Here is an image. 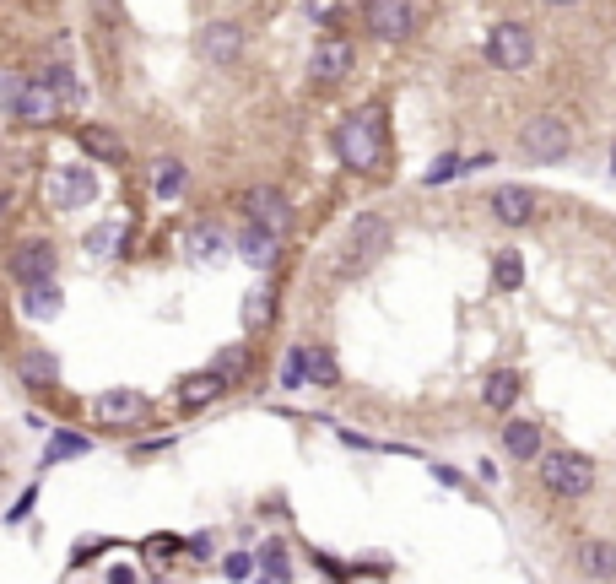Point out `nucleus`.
Returning <instances> with one entry per match:
<instances>
[{
    "mask_svg": "<svg viewBox=\"0 0 616 584\" xmlns=\"http://www.w3.org/2000/svg\"><path fill=\"white\" fill-rule=\"evenodd\" d=\"M384 152H390V125H384L379 109H357L336 125V157L357 174H379Z\"/></svg>",
    "mask_w": 616,
    "mask_h": 584,
    "instance_id": "1",
    "label": "nucleus"
},
{
    "mask_svg": "<svg viewBox=\"0 0 616 584\" xmlns=\"http://www.w3.org/2000/svg\"><path fill=\"white\" fill-rule=\"evenodd\" d=\"M0 103H6L11 119H22L33 130L55 125V114H60V98L49 92L44 76H0Z\"/></svg>",
    "mask_w": 616,
    "mask_h": 584,
    "instance_id": "2",
    "label": "nucleus"
},
{
    "mask_svg": "<svg viewBox=\"0 0 616 584\" xmlns=\"http://www.w3.org/2000/svg\"><path fill=\"white\" fill-rule=\"evenodd\" d=\"M390 222L384 217H352V228L341 238V276H363L373 260L390 249Z\"/></svg>",
    "mask_w": 616,
    "mask_h": 584,
    "instance_id": "3",
    "label": "nucleus"
},
{
    "mask_svg": "<svg viewBox=\"0 0 616 584\" xmlns=\"http://www.w3.org/2000/svg\"><path fill=\"white\" fill-rule=\"evenodd\" d=\"M541 487L552 498H584L595 487V466L579 449H552V455H541Z\"/></svg>",
    "mask_w": 616,
    "mask_h": 584,
    "instance_id": "4",
    "label": "nucleus"
},
{
    "mask_svg": "<svg viewBox=\"0 0 616 584\" xmlns=\"http://www.w3.org/2000/svg\"><path fill=\"white\" fill-rule=\"evenodd\" d=\"M568 146H573V130H568V119H557V114H535L530 125L519 130V152H525L530 163H562Z\"/></svg>",
    "mask_w": 616,
    "mask_h": 584,
    "instance_id": "5",
    "label": "nucleus"
},
{
    "mask_svg": "<svg viewBox=\"0 0 616 584\" xmlns=\"http://www.w3.org/2000/svg\"><path fill=\"white\" fill-rule=\"evenodd\" d=\"M44 190H49V201H55L60 211H82V206L98 201V179H92L87 163H65V168H55Z\"/></svg>",
    "mask_w": 616,
    "mask_h": 584,
    "instance_id": "6",
    "label": "nucleus"
},
{
    "mask_svg": "<svg viewBox=\"0 0 616 584\" xmlns=\"http://www.w3.org/2000/svg\"><path fill=\"white\" fill-rule=\"evenodd\" d=\"M487 60L498 65V71H525V65L535 60L530 28H519V22H498V28L487 33Z\"/></svg>",
    "mask_w": 616,
    "mask_h": 584,
    "instance_id": "7",
    "label": "nucleus"
},
{
    "mask_svg": "<svg viewBox=\"0 0 616 584\" xmlns=\"http://www.w3.org/2000/svg\"><path fill=\"white\" fill-rule=\"evenodd\" d=\"M352 65H357V49H352V38H341V33H325L314 44V55H308V71H314V82H346L352 76Z\"/></svg>",
    "mask_w": 616,
    "mask_h": 584,
    "instance_id": "8",
    "label": "nucleus"
},
{
    "mask_svg": "<svg viewBox=\"0 0 616 584\" xmlns=\"http://www.w3.org/2000/svg\"><path fill=\"white\" fill-rule=\"evenodd\" d=\"M55 265H60V249L49 244V238H28V244L11 249L6 271L17 276L22 287H28V282H49V276H55Z\"/></svg>",
    "mask_w": 616,
    "mask_h": 584,
    "instance_id": "9",
    "label": "nucleus"
},
{
    "mask_svg": "<svg viewBox=\"0 0 616 584\" xmlns=\"http://www.w3.org/2000/svg\"><path fill=\"white\" fill-rule=\"evenodd\" d=\"M368 33H379L384 44L411 38L417 33V6L411 0H368Z\"/></svg>",
    "mask_w": 616,
    "mask_h": 584,
    "instance_id": "10",
    "label": "nucleus"
},
{
    "mask_svg": "<svg viewBox=\"0 0 616 584\" xmlns=\"http://www.w3.org/2000/svg\"><path fill=\"white\" fill-rule=\"evenodd\" d=\"M244 211H249V222L254 228H265V233H287V222H292V206H287V195L276 190V184H254V190H244Z\"/></svg>",
    "mask_w": 616,
    "mask_h": 584,
    "instance_id": "11",
    "label": "nucleus"
},
{
    "mask_svg": "<svg viewBox=\"0 0 616 584\" xmlns=\"http://www.w3.org/2000/svg\"><path fill=\"white\" fill-rule=\"evenodd\" d=\"M195 49H200L206 65H233L244 55V28H238V22H206L200 38H195Z\"/></svg>",
    "mask_w": 616,
    "mask_h": 584,
    "instance_id": "12",
    "label": "nucleus"
},
{
    "mask_svg": "<svg viewBox=\"0 0 616 584\" xmlns=\"http://www.w3.org/2000/svg\"><path fill=\"white\" fill-rule=\"evenodd\" d=\"M92 417H98V422H114V428H125V422L146 417V395H141V390H103L98 401H92Z\"/></svg>",
    "mask_w": 616,
    "mask_h": 584,
    "instance_id": "13",
    "label": "nucleus"
},
{
    "mask_svg": "<svg viewBox=\"0 0 616 584\" xmlns=\"http://www.w3.org/2000/svg\"><path fill=\"white\" fill-rule=\"evenodd\" d=\"M492 217L503 228H525V222H535V195L519 184H503V190H492Z\"/></svg>",
    "mask_w": 616,
    "mask_h": 584,
    "instance_id": "14",
    "label": "nucleus"
},
{
    "mask_svg": "<svg viewBox=\"0 0 616 584\" xmlns=\"http://www.w3.org/2000/svg\"><path fill=\"white\" fill-rule=\"evenodd\" d=\"M222 390H227V384H222V379L206 368V374H190V379H179V384H173V401H179L184 411H206V406L217 401Z\"/></svg>",
    "mask_w": 616,
    "mask_h": 584,
    "instance_id": "15",
    "label": "nucleus"
},
{
    "mask_svg": "<svg viewBox=\"0 0 616 584\" xmlns=\"http://www.w3.org/2000/svg\"><path fill=\"white\" fill-rule=\"evenodd\" d=\"M503 449L514 460H541V422H530V417L503 422Z\"/></svg>",
    "mask_w": 616,
    "mask_h": 584,
    "instance_id": "16",
    "label": "nucleus"
},
{
    "mask_svg": "<svg viewBox=\"0 0 616 584\" xmlns=\"http://www.w3.org/2000/svg\"><path fill=\"white\" fill-rule=\"evenodd\" d=\"M60 309H65V298H60L55 276H49V282H28V287H22V314H28V320H55Z\"/></svg>",
    "mask_w": 616,
    "mask_h": 584,
    "instance_id": "17",
    "label": "nucleus"
},
{
    "mask_svg": "<svg viewBox=\"0 0 616 584\" xmlns=\"http://www.w3.org/2000/svg\"><path fill=\"white\" fill-rule=\"evenodd\" d=\"M519 390H525V374H514V368H498V374H487V384H481V401H487L492 411H514Z\"/></svg>",
    "mask_w": 616,
    "mask_h": 584,
    "instance_id": "18",
    "label": "nucleus"
},
{
    "mask_svg": "<svg viewBox=\"0 0 616 584\" xmlns=\"http://www.w3.org/2000/svg\"><path fill=\"white\" fill-rule=\"evenodd\" d=\"M17 379L28 384V390H49V384L60 379V363H55V357H49L44 347H33V352L17 357Z\"/></svg>",
    "mask_w": 616,
    "mask_h": 584,
    "instance_id": "19",
    "label": "nucleus"
},
{
    "mask_svg": "<svg viewBox=\"0 0 616 584\" xmlns=\"http://www.w3.org/2000/svg\"><path fill=\"white\" fill-rule=\"evenodd\" d=\"M76 141H82V152L98 157V163H125V141H119L114 130H103V125H82Z\"/></svg>",
    "mask_w": 616,
    "mask_h": 584,
    "instance_id": "20",
    "label": "nucleus"
},
{
    "mask_svg": "<svg viewBox=\"0 0 616 584\" xmlns=\"http://www.w3.org/2000/svg\"><path fill=\"white\" fill-rule=\"evenodd\" d=\"M303 384H319V390H336V384H341L336 352H330V347H303Z\"/></svg>",
    "mask_w": 616,
    "mask_h": 584,
    "instance_id": "21",
    "label": "nucleus"
},
{
    "mask_svg": "<svg viewBox=\"0 0 616 584\" xmlns=\"http://www.w3.org/2000/svg\"><path fill=\"white\" fill-rule=\"evenodd\" d=\"M238 260L254 265V271H265V265L276 260V233H265V228H254V222H249V228L238 233Z\"/></svg>",
    "mask_w": 616,
    "mask_h": 584,
    "instance_id": "22",
    "label": "nucleus"
},
{
    "mask_svg": "<svg viewBox=\"0 0 616 584\" xmlns=\"http://www.w3.org/2000/svg\"><path fill=\"white\" fill-rule=\"evenodd\" d=\"M579 568L589 579L611 584L616 579V541H584V547H579Z\"/></svg>",
    "mask_w": 616,
    "mask_h": 584,
    "instance_id": "23",
    "label": "nucleus"
},
{
    "mask_svg": "<svg viewBox=\"0 0 616 584\" xmlns=\"http://www.w3.org/2000/svg\"><path fill=\"white\" fill-rule=\"evenodd\" d=\"M184 249H190V260H195V265H211V260H222L227 238H222V228L200 222V228H190V238H184Z\"/></svg>",
    "mask_w": 616,
    "mask_h": 584,
    "instance_id": "24",
    "label": "nucleus"
},
{
    "mask_svg": "<svg viewBox=\"0 0 616 584\" xmlns=\"http://www.w3.org/2000/svg\"><path fill=\"white\" fill-rule=\"evenodd\" d=\"M492 287L498 292L525 287V255H519V249H498V260H492Z\"/></svg>",
    "mask_w": 616,
    "mask_h": 584,
    "instance_id": "25",
    "label": "nucleus"
},
{
    "mask_svg": "<svg viewBox=\"0 0 616 584\" xmlns=\"http://www.w3.org/2000/svg\"><path fill=\"white\" fill-rule=\"evenodd\" d=\"M76 455H92V438H82V433H55L44 444V466H60V460H76Z\"/></svg>",
    "mask_w": 616,
    "mask_h": 584,
    "instance_id": "26",
    "label": "nucleus"
},
{
    "mask_svg": "<svg viewBox=\"0 0 616 584\" xmlns=\"http://www.w3.org/2000/svg\"><path fill=\"white\" fill-rule=\"evenodd\" d=\"M184 184H190V168H184L179 157H163V163H157V195H163V201H173Z\"/></svg>",
    "mask_w": 616,
    "mask_h": 584,
    "instance_id": "27",
    "label": "nucleus"
},
{
    "mask_svg": "<svg viewBox=\"0 0 616 584\" xmlns=\"http://www.w3.org/2000/svg\"><path fill=\"white\" fill-rule=\"evenodd\" d=\"M44 82H49V92H55L60 103H76V98H82V82H76V71H71V65H49V71H44Z\"/></svg>",
    "mask_w": 616,
    "mask_h": 584,
    "instance_id": "28",
    "label": "nucleus"
},
{
    "mask_svg": "<svg viewBox=\"0 0 616 584\" xmlns=\"http://www.w3.org/2000/svg\"><path fill=\"white\" fill-rule=\"evenodd\" d=\"M244 368H249V352H244V347H227V352H217L211 374H217L222 384H238V379H244Z\"/></svg>",
    "mask_w": 616,
    "mask_h": 584,
    "instance_id": "29",
    "label": "nucleus"
},
{
    "mask_svg": "<svg viewBox=\"0 0 616 584\" xmlns=\"http://www.w3.org/2000/svg\"><path fill=\"white\" fill-rule=\"evenodd\" d=\"M125 238V222H98L87 233V255H114V244Z\"/></svg>",
    "mask_w": 616,
    "mask_h": 584,
    "instance_id": "30",
    "label": "nucleus"
},
{
    "mask_svg": "<svg viewBox=\"0 0 616 584\" xmlns=\"http://www.w3.org/2000/svg\"><path fill=\"white\" fill-rule=\"evenodd\" d=\"M265 320H271V292H265V287L244 292V330H260Z\"/></svg>",
    "mask_w": 616,
    "mask_h": 584,
    "instance_id": "31",
    "label": "nucleus"
},
{
    "mask_svg": "<svg viewBox=\"0 0 616 584\" xmlns=\"http://www.w3.org/2000/svg\"><path fill=\"white\" fill-rule=\"evenodd\" d=\"M260 563H265V574H271L276 584H281V579H292V563H287V547H281V541H265Z\"/></svg>",
    "mask_w": 616,
    "mask_h": 584,
    "instance_id": "32",
    "label": "nucleus"
},
{
    "mask_svg": "<svg viewBox=\"0 0 616 584\" xmlns=\"http://www.w3.org/2000/svg\"><path fill=\"white\" fill-rule=\"evenodd\" d=\"M460 174H465V157L444 152V157H438V163H433V168H427V174H422V184H449V179H460Z\"/></svg>",
    "mask_w": 616,
    "mask_h": 584,
    "instance_id": "33",
    "label": "nucleus"
},
{
    "mask_svg": "<svg viewBox=\"0 0 616 584\" xmlns=\"http://www.w3.org/2000/svg\"><path fill=\"white\" fill-rule=\"evenodd\" d=\"M281 384H287V390H298V384H303V347L287 352V363H281Z\"/></svg>",
    "mask_w": 616,
    "mask_h": 584,
    "instance_id": "34",
    "label": "nucleus"
},
{
    "mask_svg": "<svg viewBox=\"0 0 616 584\" xmlns=\"http://www.w3.org/2000/svg\"><path fill=\"white\" fill-rule=\"evenodd\" d=\"M254 574V557L249 552H233V557H227V579H249Z\"/></svg>",
    "mask_w": 616,
    "mask_h": 584,
    "instance_id": "35",
    "label": "nucleus"
},
{
    "mask_svg": "<svg viewBox=\"0 0 616 584\" xmlns=\"http://www.w3.org/2000/svg\"><path fill=\"white\" fill-rule=\"evenodd\" d=\"M33 503H38V493H22V498H17V509H11L6 520H11V525H17V520H28V514H33Z\"/></svg>",
    "mask_w": 616,
    "mask_h": 584,
    "instance_id": "36",
    "label": "nucleus"
},
{
    "mask_svg": "<svg viewBox=\"0 0 616 584\" xmlns=\"http://www.w3.org/2000/svg\"><path fill=\"white\" fill-rule=\"evenodd\" d=\"M109 584H136V568H125V563H119L114 574H109Z\"/></svg>",
    "mask_w": 616,
    "mask_h": 584,
    "instance_id": "37",
    "label": "nucleus"
},
{
    "mask_svg": "<svg viewBox=\"0 0 616 584\" xmlns=\"http://www.w3.org/2000/svg\"><path fill=\"white\" fill-rule=\"evenodd\" d=\"M546 6H579V0H546Z\"/></svg>",
    "mask_w": 616,
    "mask_h": 584,
    "instance_id": "38",
    "label": "nucleus"
},
{
    "mask_svg": "<svg viewBox=\"0 0 616 584\" xmlns=\"http://www.w3.org/2000/svg\"><path fill=\"white\" fill-rule=\"evenodd\" d=\"M6 206H11V195H0V217H6Z\"/></svg>",
    "mask_w": 616,
    "mask_h": 584,
    "instance_id": "39",
    "label": "nucleus"
},
{
    "mask_svg": "<svg viewBox=\"0 0 616 584\" xmlns=\"http://www.w3.org/2000/svg\"><path fill=\"white\" fill-rule=\"evenodd\" d=\"M611 174H616V146H611Z\"/></svg>",
    "mask_w": 616,
    "mask_h": 584,
    "instance_id": "40",
    "label": "nucleus"
},
{
    "mask_svg": "<svg viewBox=\"0 0 616 584\" xmlns=\"http://www.w3.org/2000/svg\"><path fill=\"white\" fill-rule=\"evenodd\" d=\"M254 584H276V579H254Z\"/></svg>",
    "mask_w": 616,
    "mask_h": 584,
    "instance_id": "41",
    "label": "nucleus"
}]
</instances>
